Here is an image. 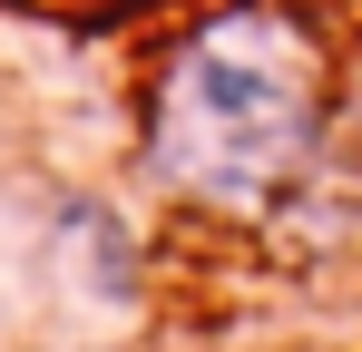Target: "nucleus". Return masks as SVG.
I'll use <instances>...</instances> for the list:
<instances>
[{
	"label": "nucleus",
	"mask_w": 362,
	"mask_h": 352,
	"mask_svg": "<svg viewBox=\"0 0 362 352\" xmlns=\"http://www.w3.org/2000/svg\"><path fill=\"white\" fill-rule=\"evenodd\" d=\"M333 127V59L294 0H216L147 88V167L216 216H274Z\"/></svg>",
	"instance_id": "f257e3e1"
}]
</instances>
